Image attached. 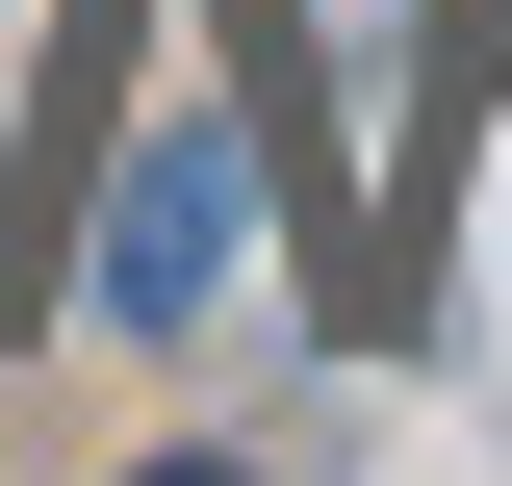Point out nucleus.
I'll return each instance as SVG.
<instances>
[{"mask_svg": "<svg viewBox=\"0 0 512 486\" xmlns=\"http://www.w3.org/2000/svg\"><path fill=\"white\" fill-rule=\"evenodd\" d=\"M231 256H256V103H128L103 128V231H77V307L103 333H205L231 307Z\"/></svg>", "mask_w": 512, "mask_h": 486, "instance_id": "1", "label": "nucleus"}, {"mask_svg": "<svg viewBox=\"0 0 512 486\" xmlns=\"http://www.w3.org/2000/svg\"><path fill=\"white\" fill-rule=\"evenodd\" d=\"M282 26H308L333 103H359V154H384V282H410V26H436V0H282Z\"/></svg>", "mask_w": 512, "mask_h": 486, "instance_id": "2", "label": "nucleus"}, {"mask_svg": "<svg viewBox=\"0 0 512 486\" xmlns=\"http://www.w3.org/2000/svg\"><path fill=\"white\" fill-rule=\"evenodd\" d=\"M128 486H256V461H128Z\"/></svg>", "mask_w": 512, "mask_h": 486, "instance_id": "3", "label": "nucleus"}]
</instances>
